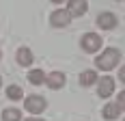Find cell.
Returning <instances> with one entry per match:
<instances>
[{
    "mask_svg": "<svg viewBox=\"0 0 125 121\" xmlns=\"http://www.w3.org/2000/svg\"><path fill=\"white\" fill-rule=\"evenodd\" d=\"M119 60H121V52L114 50V48H108L106 52H101L99 56H97L95 65H97V69H101V72H110V69H114L119 65Z\"/></svg>",
    "mask_w": 125,
    "mask_h": 121,
    "instance_id": "1",
    "label": "cell"
},
{
    "mask_svg": "<svg viewBox=\"0 0 125 121\" xmlns=\"http://www.w3.org/2000/svg\"><path fill=\"white\" fill-rule=\"evenodd\" d=\"M45 99L41 95H28L24 99V108L28 110V112H32V115H39V112H43L45 110Z\"/></svg>",
    "mask_w": 125,
    "mask_h": 121,
    "instance_id": "2",
    "label": "cell"
},
{
    "mask_svg": "<svg viewBox=\"0 0 125 121\" xmlns=\"http://www.w3.org/2000/svg\"><path fill=\"white\" fill-rule=\"evenodd\" d=\"M80 46L84 52H97L101 48V37L95 35V33H88V35L82 37V41H80Z\"/></svg>",
    "mask_w": 125,
    "mask_h": 121,
    "instance_id": "3",
    "label": "cell"
},
{
    "mask_svg": "<svg viewBox=\"0 0 125 121\" xmlns=\"http://www.w3.org/2000/svg\"><path fill=\"white\" fill-rule=\"evenodd\" d=\"M114 93V80L110 76L97 78V95L99 97H110Z\"/></svg>",
    "mask_w": 125,
    "mask_h": 121,
    "instance_id": "4",
    "label": "cell"
},
{
    "mask_svg": "<svg viewBox=\"0 0 125 121\" xmlns=\"http://www.w3.org/2000/svg\"><path fill=\"white\" fill-rule=\"evenodd\" d=\"M50 22H52V26L62 28V26H67L69 22H71V15H69V11H67V9H56V11L50 15Z\"/></svg>",
    "mask_w": 125,
    "mask_h": 121,
    "instance_id": "5",
    "label": "cell"
},
{
    "mask_svg": "<svg viewBox=\"0 0 125 121\" xmlns=\"http://www.w3.org/2000/svg\"><path fill=\"white\" fill-rule=\"evenodd\" d=\"M67 11L71 17H80L86 13V0H67Z\"/></svg>",
    "mask_w": 125,
    "mask_h": 121,
    "instance_id": "6",
    "label": "cell"
},
{
    "mask_svg": "<svg viewBox=\"0 0 125 121\" xmlns=\"http://www.w3.org/2000/svg\"><path fill=\"white\" fill-rule=\"evenodd\" d=\"M97 26L99 28H104V30H110V28H114L116 26V17H114V13H101L99 17H97Z\"/></svg>",
    "mask_w": 125,
    "mask_h": 121,
    "instance_id": "7",
    "label": "cell"
},
{
    "mask_svg": "<svg viewBox=\"0 0 125 121\" xmlns=\"http://www.w3.org/2000/svg\"><path fill=\"white\" fill-rule=\"evenodd\" d=\"M45 82L50 89H61L65 86V73L62 72H52L50 76H45Z\"/></svg>",
    "mask_w": 125,
    "mask_h": 121,
    "instance_id": "8",
    "label": "cell"
},
{
    "mask_svg": "<svg viewBox=\"0 0 125 121\" xmlns=\"http://www.w3.org/2000/svg\"><path fill=\"white\" fill-rule=\"evenodd\" d=\"M80 85H82V86L97 85V73H95V69H86V72L80 73Z\"/></svg>",
    "mask_w": 125,
    "mask_h": 121,
    "instance_id": "9",
    "label": "cell"
},
{
    "mask_svg": "<svg viewBox=\"0 0 125 121\" xmlns=\"http://www.w3.org/2000/svg\"><path fill=\"white\" fill-rule=\"evenodd\" d=\"M17 63H20L22 67L32 65V52H30L28 48H20V50H17Z\"/></svg>",
    "mask_w": 125,
    "mask_h": 121,
    "instance_id": "10",
    "label": "cell"
},
{
    "mask_svg": "<svg viewBox=\"0 0 125 121\" xmlns=\"http://www.w3.org/2000/svg\"><path fill=\"white\" fill-rule=\"evenodd\" d=\"M119 112H121V108H119L116 104H106V106H104V110H101L104 119H108V121L116 119V117H119Z\"/></svg>",
    "mask_w": 125,
    "mask_h": 121,
    "instance_id": "11",
    "label": "cell"
},
{
    "mask_svg": "<svg viewBox=\"0 0 125 121\" xmlns=\"http://www.w3.org/2000/svg\"><path fill=\"white\" fill-rule=\"evenodd\" d=\"M28 80H30L32 85L45 82V73H43V69H30V72H28Z\"/></svg>",
    "mask_w": 125,
    "mask_h": 121,
    "instance_id": "12",
    "label": "cell"
},
{
    "mask_svg": "<svg viewBox=\"0 0 125 121\" xmlns=\"http://www.w3.org/2000/svg\"><path fill=\"white\" fill-rule=\"evenodd\" d=\"M7 97H9V99H22V97H24V91H22V86H17V85L7 86Z\"/></svg>",
    "mask_w": 125,
    "mask_h": 121,
    "instance_id": "13",
    "label": "cell"
},
{
    "mask_svg": "<svg viewBox=\"0 0 125 121\" xmlns=\"http://www.w3.org/2000/svg\"><path fill=\"white\" fill-rule=\"evenodd\" d=\"M22 119V112L17 108H7L2 112V121H20Z\"/></svg>",
    "mask_w": 125,
    "mask_h": 121,
    "instance_id": "14",
    "label": "cell"
},
{
    "mask_svg": "<svg viewBox=\"0 0 125 121\" xmlns=\"http://www.w3.org/2000/svg\"><path fill=\"white\" fill-rule=\"evenodd\" d=\"M116 106H119L121 110H125V91L119 93V97H116Z\"/></svg>",
    "mask_w": 125,
    "mask_h": 121,
    "instance_id": "15",
    "label": "cell"
},
{
    "mask_svg": "<svg viewBox=\"0 0 125 121\" xmlns=\"http://www.w3.org/2000/svg\"><path fill=\"white\" fill-rule=\"evenodd\" d=\"M119 78H121V80H123V82H125V65H123V67H121V69H119Z\"/></svg>",
    "mask_w": 125,
    "mask_h": 121,
    "instance_id": "16",
    "label": "cell"
},
{
    "mask_svg": "<svg viewBox=\"0 0 125 121\" xmlns=\"http://www.w3.org/2000/svg\"><path fill=\"white\" fill-rule=\"evenodd\" d=\"M24 121H41V119H37V117H32V119H24Z\"/></svg>",
    "mask_w": 125,
    "mask_h": 121,
    "instance_id": "17",
    "label": "cell"
},
{
    "mask_svg": "<svg viewBox=\"0 0 125 121\" xmlns=\"http://www.w3.org/2000/svg\"><path fill=\"white\" fill-rule=\"evenodd\" d=\"M52 2H54V4H61V2H65V0H52Z\"/></svg>",
    "mask_w": 125,
    "mask_h": 121,
    "instance_id": "18",
    "label": "cell"
},
{
    "mask_svg": "<svg viewBox=\"0 0 125 121\" xmlns=\"http://www.w3.org/2000/svg\"><path fill=\"white\" fill-rule=\"evenodd\" d=\"M0 86H2V80H0Z\"/></svg>",
    "mask_w": 125,
    "mask_h": 121,
    "instance_id": "19",
    "label": "cell"
},
{
    "mask_svg": "<svg viewBox=\"0 0 125 121\" xmlns=\"http://www.w3.org/2000/svg\"><path fill=\"white\" fill-rule=\"evenodd\" d=\"M0 56H2V54H0Z\"/></svg>",
    "mask_w": 125,
    "mask_h": 121,
    "instance_id": "20",
    "label": "cell"
}]
</instances>
